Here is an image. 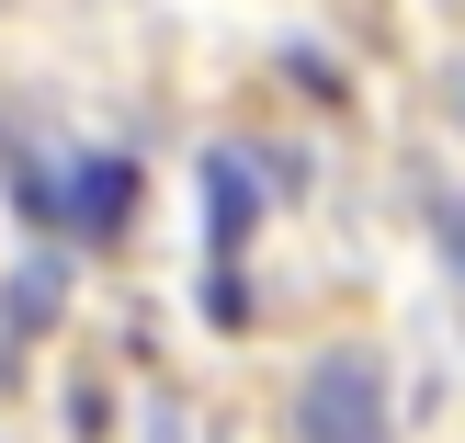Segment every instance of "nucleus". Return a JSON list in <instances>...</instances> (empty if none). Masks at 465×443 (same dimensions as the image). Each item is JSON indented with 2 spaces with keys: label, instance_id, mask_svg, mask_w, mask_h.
<instances>
[{
  "label": "nucleus",
  "instance_id": "obj_1",
  "mask_svg": "<svg viewBox=\"0 0 465 443\" xmlns=\"http://www.w3.org/2000/svg\"><path fill=\"white\" fill-rule=\"evenodd\" d=\"M295 443H398V421H386V364L363 341H341V353H318L295 376Z\"/></svg>",
  "mask_w": 465,
  "mask_h": 443
},
{
  "label": "nucleus",
  "instance_id": "obj_2",
  "mask_svg": "<svg viewBox=\"0 0 465 443\" xmlns=\"http://www.w3.org/2000/svg\"><path fill=\"white\" fill-rule=\"evenodd\" d=\"M125 205H136V159H125V148H91L80 182L57 194V227H68V239H114V227H125Z\"/></svg>",
  "mask_w": 465,
  "mask_h": 443
},
{
  "label": "nucleus",
  "instance_id": "obj_3",
  "mask_svg": "<svg viewBox=\"0 0 465 443\" xmlns=\"http://www.w3.org/2000/svg\"><path fill=\"white\" fill-rule=\"evenodd\" d=\"M250 227H262V182H250V159H239V148H204V250L239 262Z\"/></svg>",
  "mask_w": 465,
  "mask_h": 443
},
{
  "label": "nucleus",
  "instance_id": "obj_4",
  "mask_svg": "<svg viewBox=\"0 0 465 443\" xmlns=\"http://www.w3.org/2000/svg\"><path fill=\"white\" fill-rule=\"evenodd\" d=\"M0 318H12V330L35 341L45 318H57V262H35V273H12V296H0Z\"/></svg>",
  "mask_w": 465,
  "mask_h": 443
},
{
  "label": "nucleus",
  "instance_id": "obj_5",
  "mask_svg": "<svg viewBox=\"0 0 465 443\" xmlns=\"http://www.w3.org/2000/svg\"><path fill=\"white\" fill-rule=\"evenodd\" d=\"M12 205H23V216H45V227H57V182H45L35 159H23V171H12Z\"/></svg>",
  "mask_w": 465,
  "mask_h": 443
},
{
  "label": "nucleus",
  "instance_id": "obj_6",
  "mask_svg": "<svg viewBox=\"0 0 465 443\" xmlns=\"http://www.w3.org/2000/svg\"><path fill=\"white\" fill-rule=\"evenodd\" d=\"M68 432H80V443H103L114 421H103V387H68Z\"/></svg>",
  "mask_w": 465,
  "mask_h": 443
}]
</instances>
